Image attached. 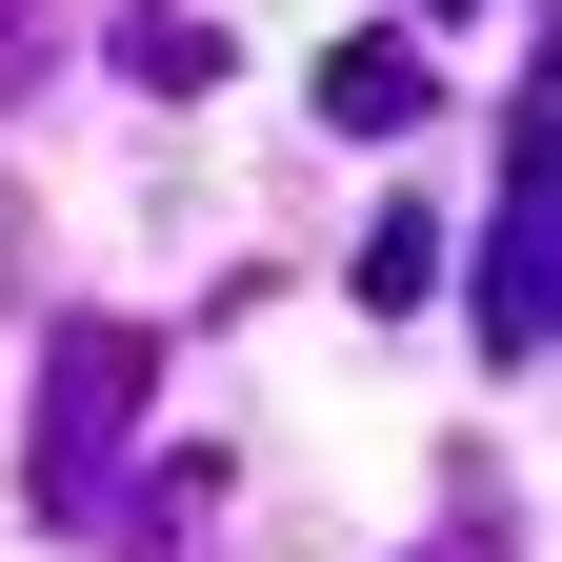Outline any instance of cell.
<instances>
[{
	"label": "cell",
	"mask_w": 562,
	"mask_h": 562,
	"mask_svg": "<svg viewBox=\"0 0 562 562\" xmlns=\"http://www.w3.org/2000/svg\"><path fill=\"white\" fill-rule=\"evenodd\" d=\"M101 60H121L140 101H222V60H241V41L201 21V0H121V21H101Z\"/></svg>",
	"instance_id": "obj_4"
},
{
	"label": "cell",
	"mask_w": 562,
	"mask_h": 562,
	"mask_svg": "<svg viewBox=\"0 0 562 562\" xmlns=\"http://www.w3.org/2000/svg\"><path fill=\"white\" fill-rule=\"evenodd\" d=\"M442 21H482V0H402V41H442Z\"/></svg>",
	"instance_id": "obj_9"
},
{
	"label": "cell",
	"mask_w": 562,
	"mask_h": 562,
	"mask_svg": "<svg viewBox=\"0 0 562 562\" xmlns=\"http://www.w3.org/2000/svg\"><path fill=\"white\" fill-rule=\"evenodd\" d=\"M402 562H522V522H503V503H442V522H422Z\"/></svg>",
	"instance_id": "obj_7"
},
{
	"label": "cell",
	"mask_w": 562,
	"mask_h": 562,
	"mask_svg": "<svg viewBox=\"0 0 562 562\" xmlns=\"http://www.w3.org/2000/svg\"><path fill=\"white\" fill-rule=\"evenodd\" d=\"M482 341H503V382L542 362V81L503 101V201H482Z\"/></svg>",
	"instance_id": "obj_2"
},
{
	"label": "cell",
	"mask_w": 562,
	"mask_h": 562,
	"mask_svg": "<svg viewBox=\"0 0 562 562\" xmlns=\"http://www.w3.org/2000/svg\"><path fill=\"white\" fill-rule=\"evenodd\" d=\"M322 121H341V140H422V121H442V60H422L402 21L322 41Z\"/></svg>",
	"instance_id": "obj_3"
},
{
	"label": "cell",
	"mask_w": 562,
	"mask_h": 562,
	"mask_svg": "<svg viewBox=\"0 0 562 562\" xmlns=\"http://www.w3.org/2000/svg\"><path fill=\"white\" fill-rule=\"evenodd\" d=\"M140 422H161V322H121V302H60L41 322V442H21V522H121V462H140Z\"/></svg>",
	"instance_id": "obj_1"
},
{
	"label": "cell",
	"mask_w": 562,
	"mask_h": 562,
	"mask_svg": "<svg viewBox=\"0 0 562 562\" xmlns=\"http://www.w3.org/2000/svg\"><path fill=\"white\" fill-rule=\"evenodd\" d=\"M41 60H60V0H0V101H21Z\"/></svg>",
	"instance_id": "obj_8"
},
{
	"label": "cell",
	"mask_w": 562,
	"mask_h": 562,
	"mask_svg": "<svg viewBox=\"0 0 562 562\" xmlns=\"http://www.w3.org/2000/svg\"><path fill=\"white\" fill-rule=\"evenodd\" d=\"M341 302H382V322H402V302H442V222H422V201H402V222L362 241V281H341Z\"/></svg>",
	"instance_id": "obj_5"
},
{
	"label": "cell",
	"mask_w": 562,
	"mask_h": 562,
	"mask_svg": "<svg viewBox=\"0 0 562 562\" xmlns=\"http://www.w3.org/2000/svg\"><path fill=\"white\" fill-rule=\"evenodd\" d=\"M201 503H222V462L181 442V482H161V503H140V542H121V562H201Z\"/></svg>",
	"instance_id": "obj_6"
}]
</instances>
